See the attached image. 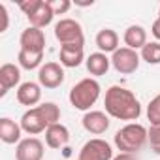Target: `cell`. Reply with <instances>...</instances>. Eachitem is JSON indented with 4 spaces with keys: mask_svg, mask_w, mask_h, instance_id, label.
Returning <instances> with one entry per match:
<instances>
[{
    "mask_svg": "<svg viewBox=\"0 0 160 160\" xmlns=\"http://www.w3.org/2000/svg\"><path fill=\"white\" fill-rule=\"evenodd\" d=\"M42 100V85L34 83V81H27L21 83L17 89V102L21 106H36Z\"/></svg>",
    "mask_w": 160,
    "mask_h": 160,
    "instance_id": "cell-13",
    "label": "cell"
},
{
    "mask_svg": "<svg viewBox=\"0 0 160 160\" xmlns=\"http://www.w3.org/2000/svg\"><path fill=\"white\" fill-rule=\"evenodd\" d=\"M100 83L92 77H85L70 89V104L79 111H89L100 98Z\"/></svg>",
    "mask_w": 160,
    "mask_h": 160,
    "instance_id": "cell-3",
    "label": "cell"
},
{
    "mask_svg": "<svg viewBox=\"0 0 160 160\" xmlns=\"http://www.w3.org/2000/svg\"><path fill=\"white\" fill-rule=\"evenodd\" d=\"M19 124H21L23 132H27L30 136H36V134L45 132L49 128V122H47V119H45V115H43V111H42L40 106L30 108L28 111H25Z\"/></svg>",
    "mask_w": 160,
    "mask_h": 160,
    "instance_id": "cell-7",
    "label": "cell"
},
{
    "mask_svg": "<svg viewBox=\"0 0 160 160\" xmlns=\"http://www.w3.org/2000/svg\"><path fill=\"white\" fill-rule=\"evenodd\" d=\"M147 141H149V130L138 122L124 124L121 130L115 132V145L121 152L136 154Z\"/></svg>",
    "mask_w": 160,
    "mask_h": 160,
    "instance_id": "cell-2",
    "label": "cell"
},
{
    "mask_svg": "<svg viewBox=\"0 0 160 160\" xmlns=\"http://www.w3.org/2000/svg\"><path fill=\"white\" fill-rule=\"evenodd\" d=\"M139 57L147 64H160V42H147Z\"/></svg>",
    "mask_w": 160,
    "mask_h": 160,
    "instance_id": "cell-22",
    "label": "cell"
},
{
    "mask_svg": "<svg viewBox=\"0 0 160 160\" xmlns=\"http://www.w3.org/2000/svg\"><path fill=\"white\" fill-rule=\"evenodd\" d=\"M19 81H21L19 66H15L12 62H6L0 66V96H6L10 89L19 85Z\"/></svg>",
    "mask_w": 160,
    "mask_h": 160,
    "instance_id": "cell-12",
    "label": "cell"
},
{
    "mask_svg": "<svg viewBox=\"0 0 160 160\" xmlns=\"http://www.w3.org/2000/svg\"><path fill=\"white\" fill-rule=\"evenodd\" d=\"M151 32H152V36L160 42V19H156L154 23H152V27H151Z\"/></svg>",
    "mask_w": 160,
    "mask_h": 160,
    "instance_id": "cell-28",
    "label": "cell"
},
{
    "mask_svg": "<svg viewBox=\"0 0 160 160\" xmlns=\"http://www.w3.org/2000/svg\"><path fill=\"white\" fill-rule=\"evenodd\" d=\"M17 60H19V66L25 68V70H36V68H42V60H43V53H32V51H25V49H19V55H17Z\"/></svg>",
    "mask_w": 160,
    "mask_h": 160,
    "instance_id": "cell-21",
    "label": "cell"
},
{
    "mask_svg": "<svg viewBox=\"0 0 160 160\" xmlns=\"http://www.w3.org/2000/svg\"><path fill=\"white\" fill-rule=\"evenodd\" d=\"M147 119H149L151 126L160 124V94H156L149 102V106H147Z\"/></svg>",
    "mask_w": 160,
    "mask_h": 160,
    "instance_id": "cell-23",
    "label": "cell"
},
{
    "mask_svg": "<svg viewBox=\"0 0 160 160\" xmlns=\"http://www.w3.org/2000/svg\"><path fill=\"white\" fill-rule=\"evenodd\" d=\"M42 2H43V0H27V2H19V8H21V12H23L27 17H30V15L42 6Z\"/></svg>",
    "mask_w": 160,
    "mask_h": 160,
    "instance_id": "cell-25",
    "label": "cell"
},
{
    "mask_svg": "<svg viewBox=\"0 0 160 160\" xmlns=\"http://www.w3.org/2000/svg\"><path fill=\"white\" fill-rule=\"evenodd\" d=\"M85 64H87V70H89V73L91 75H106L108 73V70H109V66H111V58H108V55L106 53H91L89 57H87V60H85Z\"/></svg>",
    "mask_w": 160,
    "mask_h": 160,
    "instance_id": "cell-18",
    "label": "cell"
},
{
    "mask_svg": "<svg viewBox=\"0 0 160 160\" xmlns=\"http://www.w3.org/2000/svg\"><path fill=\"white\" fill-rule=\"evenodd\" d=\"M104 106H106V113L113 119L136 121L141 115V106H139V100L136 98V94L119 85H113L106 91Z\"/></svg>",
    "mask_w": 160,
    "mask_h": 160,
    "instance_id": "cell-1",
    "label": "cell"
},
{
    "mask_svg": "<svg viewBox=\"0 0 160 160\" xmlns=\"http://www.w3.org/2000/svg\"><path fill=\"white\" fill-rule=\"evenodd\" d=\"M55 38L60 42V45H72V43L85 45L83 28L75 19H60L55 25Z\"/></svg>",
    "mask_w": 160,
    "mask_h": 160,
    "instance_id": "cell-4",
    "label": "cell"
},
{
    "mask_svg": "<svg viewBox=\"0 0 160 160\" xmlns=\"http://www.w3.org/2000/svg\"><path fill=\"white\" fill-rule=\"evenodd\" d=\"M81 124L89 134L100 136L109 128V115L104 111H87L81 119Z\"/></svg>",
    "mask_w": 160,
    "mask_h": 160,
    "instance_id": "cell-11",
    "label": "cell"
},
{
    "mask_svg": "<svg viewBox=\"0 0 160 160\" xmlns=\"http://www.w3.org/2000/svg\"><path fill=\"white\" fill-rule=\"evenodd\" d=\"M68 141H70V130L64 124L57 122V124H51L45 130V143H47V147L60 149V147L68 145Z\"/></svg>",
    "mask_w": 160,
    "mask_h": 160,
    "instance_id": "cell-15",
    "label": "cell"
},
{
    "mask_svg": "<svg viewBox=\"0 0 160 160\" xmlns=\"http://www.w3.org/2000/svg\"><path fill=\"white\" fill-rule=\"evenodd\" d=\"M38 81L45 89H57L64 83V70L58 62H45L38 72Z\"/></svg>",
    "mask_w": 160,
    "mask_h": 160,
    "instance_id": "cell-8",
    "label": "cell"
},
{
    "mask_svg": "<svg viewBox=\"0 0 160 160\" xmlns=\"http://www.w3.org/2000/svg\"><path fill=\"white\" fill-rule=\"evenodd\" d=\"M113 160H138V156L130 152H119L117 156H113Z\"/></svg>",
    "mask_w": 160,
    "mask_h": 160,
    "instance_id": "cell-29",
    "label": "cell"
},
{
    "mask_svg": "<svg viewBox=\"0 0 160 160\" xmlns=\"http://www.w3.org/2000/svg\"><path fill=\"white\" fill-rule=\"evenodd\" d=\"M158 19H160V10H158Z\"/></svg>",
    "mask_w": 160,
    "mask_h": 160,
    "instance_id": "cell-30",
    "label": "cell"
},
{
    "mask_svg": "<svg viewBox=\"0 0 160 160\" xmlns=\"http://www.w3.org/2000/svg\"><path fill=\"white\" fill-rule=\"evenodd\" d=\"M0 17H2V28H0V32H6L8 25H10V15H8V10L4 4H0Z\"/></svg>",
    "mask_w": 160,
    "mask_h": 160,
    "instance_id": "cell-27",
    "label": "cell"
},
{
    "mask_svg": "<svg viewBox=\"0 0 160 160\" xmlns=\"http://www.w3.org/2000/svg\"><path fill=\"white\" fill-rule=\"evenodd\" d=\"M85 60L83 43H72V45H60V64L66 68H77Z\"/></svg>",
    "mask_w": 160,
    "mask_h": 160,
    "instance_id": "cell-14",
    "label": "cell"
},
{
    "mask_svg": "<svg viewBox=\"0 0 160 160\" xmlns=\"http://www.w3.org/2000/svg\"><path fill=\"white\" fill-rule=\"evenodd\" d=\"M21 124H17L13 119L10 117H2L0 119V139L8 145L19 143L21 141Z\"/></svg>",
    "mask_w": 160,
    "mask_h": 160,
    "instance_id": "cell-16",
    "label": "cell"
},
{
    "mask_svg": "<svg viewBox=\"0 0 160 160\" xmlns=\"http://www.w3.org/2000/svg\"><path fill=\"white\" fill-rule=\"evenodd\" d=\"M77 160H113L111 145L106 139H100V138L89 139L81 147V151H79Z\"/></svg>",
    "mask_w": 160,
    "mask_h": 160,
    "instance_id": "cell-6",
    "label": "cell"
},
{
    "mask_svg": "<svg viewBox=\"0 0 160 160\" xmlns=\"http://www.w3.org/2000/svg\"><path fill=\"white\" fill-rule=\"evenodd\" d=\"M149 145L156 154H160V124L149 128Z\"/></svg>",
    "mask_w": 160,
    "mask_h": 160,
    "instance_id": "cell-24",
    "label": "cell"
},
{
    "mask_svg": "<svg viewBox=\"0 0 160 160\" xmlns=\"http://www.w3.org/2000/svg\"><path fill=\"white\" fill-rule=\"evenodd\" d=\"M53 17H55V12L51 8L49 2H42V6L28 17V23L30 27H36V28H45L53 23Z\"/></svg>",
    "mask_w": 160,
    "mask_h": 160,
    "instance_id": "cell-20",
    "label": "cell"
},
{
    "mask_svg": "<svg viewBox=\"0 0 160 160\" xmlns=\"http://www.w3.org/2000/svg\"><path fill=\"white\" fill-rule=\"evenodd\" d=\"M17 160H42L43 158V143L38 138H27L17 143L15 149Z\"/></svg>",
    "mask_w": 160,
    "mask_h": 160,
    "instance_id": "cell-10",
    "label": "cell"
},
{
    "mask_svg": "<svg viewBox=\"0 0 160 160\" xmlns=\"http://www.w3.org/2000/svg\"><path fill=\"white\" fill-rule=\"evenodd\" d=\"M96 45L100 53H115L119 49V34L113 28H102L96 34Z\"/></svg>",
    "mask_w": 160,
    "mask_h": 160,
    "instance_id": "cell-19",
    "label": "cell"
},
{
    "mask_svg": "<svg viewBox=\"0 0 160 160\" xmlns=\"http://www.w3.org/2000/svg\"><path fill=\"white\" fill-rule=\"evenodd\" d=\"M139 58L141 57L138 55V51H134L130 47H119L111 57V64L119 73L128 75V73H134L139 68Z\"/></svg>",
    "mask_w": 160,
    "mask_h": 160,
    "instance_id": "cell-5",
    "label": "cell"
},
{
    "mask_svg": "<svg viewBox=\"0 0 160 160\" xmlns=\"http://www.w3.org/2000/svg\"><path fill=\"white\" fill-rule=\"evenodd\" d=\"M19 43H21V49H25V51L43 53V51H45V34H43L42 28L28 27V28H25V30L21 32Z\"/></svg>",
    "mask_w": 160,
    "mask_h": 160,
    "instance_id": "cell-9",
    "label": "cell"
},
{
    "mask_svg": "<svg viewBox=\"0 0 160 160\" xmlns=\"http://www.w3.org/2000/svg\"><path fill=\"white\" fill-rule=\"evenodd\" d=\"M49 4H51L55 15H62V13H66V12L72 8V2H70V0H55V2H49Z\"/></svg>",
    "mask_w": 160,
    "mask_h": 160,
    "instance_id": "cell-26",
    "label": "cell"
},
{
    "mask_svg": "<svg viewBox=\"0 0 160 160\" xmlns=\"http://www.w3.org/2000/svg\"><path fill=\"white\" fill-rule=\"evenodd\" d=\"M124 43L130 49H143L147 45V30L141 25H130L124 30Z\"/></svg>",
    "mask_w": 160,
    "mask_h": 160,
    "instance_id": "cell-17",
    "label": "cell"
}]
</instances>
